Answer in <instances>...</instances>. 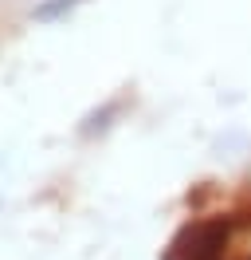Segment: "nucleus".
I'll return each instance as SVG.
<instances>
[{"label": "nucleus", "mask_w": 251, "mask_h": 260, "mask_svg": "<svg viewBox=\"0 0 251 260\" xmlns=\"http://www.w3.org/2000/svg\"><path fill=\"white\" fill-rule=\"evenodd\" d=\"M232 241V221L228 217H208L192 221L169 241L161 260H224V248Z\"/></svg>", "instance_id": "nucleus-1"}, {"label": "nucleus", "mask_w": 251, "mask_h": 260, "mask_svg": "<svg viewBox=\"0 0 251 260\" xmlns=\"http://www.w3.org/2000/svg\"><path fill=\"white\" fill-rule=\"evenodd\" d=\"M122 107H126L122 99H106V103H102L98 111H91L87 118H82V122H78V134H82V138H94V134H106V130L114 126V118L122 114Z\"/></svg>", "instance_id": "nucleus-2"}, {"label": "nucleus", "mask_w": 251, "mask_h": 260, "mask_svg": "<svg viewBox=\"0 0 251 260\" xmlns=\"http://www.w3.org/2000/svg\"><path fill=\"white\" fill-rule=\"evenodd\" d=\"M78 4H87V0H39V4H31V20L35 24H59L75 12Z\"/></svg>", "instance_id": "nucleus-3"}]
</instances>
